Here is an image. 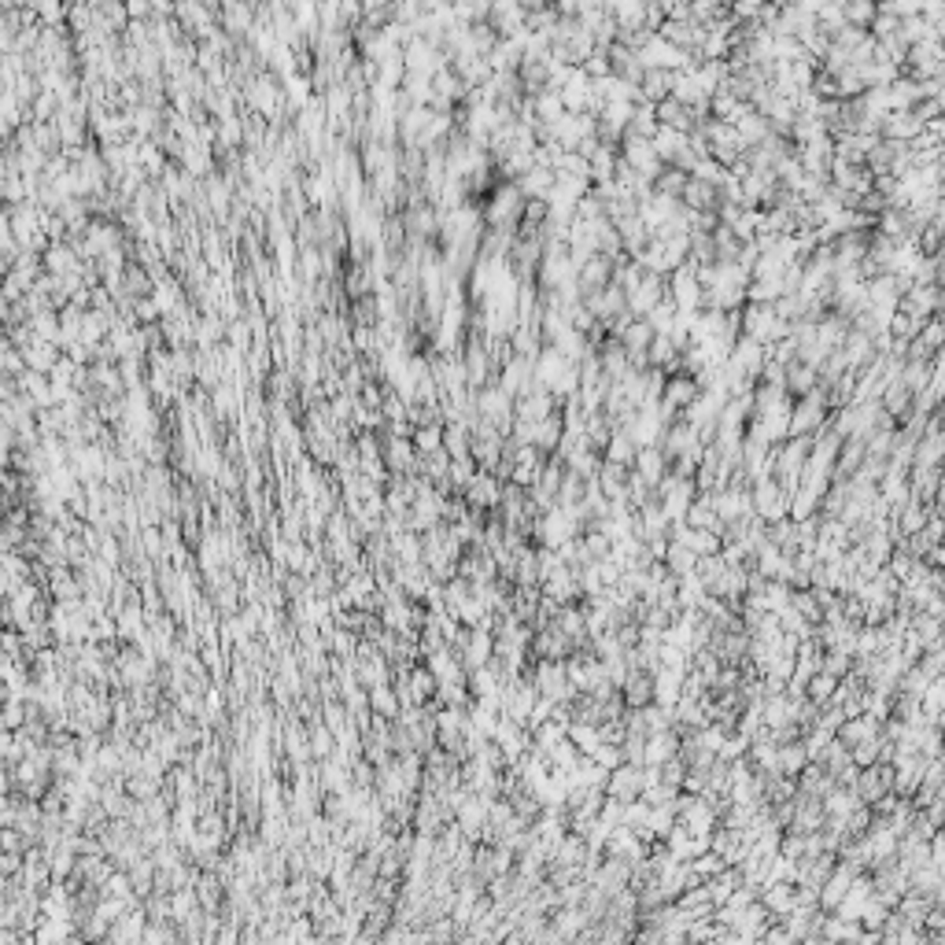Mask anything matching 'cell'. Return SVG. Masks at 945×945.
Instances as JSON below:
<instances>
[{"mask_svg":"<svg viewBox=\"0 0 945 945\" xmlns=\"http://www.w3.org/2000/svg\"><path fill=\"white\" fill-rule=\"evenodd\" d=\"M783 391H787L790 399H805L808 391H817V370L805 366V362H798V359H790V362L783 366Z\"/></svg>","mask_w":945,"mask_h":945,"instance_id":"obj_8","label":"cell"},{"mask_svg":"<svg viewBox=\"0 0 945 945\" xmlns=\"http://www.w3.org/2000/svg\"><path fill=\"white\" fill-rule=\"evenodd\" d=\"M443 443H447V458H454V462L469 458V429H465L462 422H454V425L443 432Z\"/></svg>","mask_w":945,"mask_h":945,"instance_id":"obj_19","label":"cell"},{"mask_svg":"<svg viewBox=\"0 0 945 945\" xmlns=\"http://www.w3.org/2000/svg\"><path fill=\"white\" fill-rule=\"evenodd\" d=\"M661 562H665V569H668L672 576H676V580H684V576H691V573H695V562H698V558H695L687 547H680V544H668V551H665V558H661Z\"/></svg>","mask_w":945,"mask_h":945,"instance_id":"obj_16","label":"cell"},{"mask_svg":"<svg viewBox=\"0 0 945 945\" xmlns=\"http://www.w3.org/2000/svg\"><path fill=\"white\" fill-rule=\"evenodd\" d=\"M828 402L820 391H808L805 399H794L790 407V422H787V436H817L828 425Z\"/></svg>","mask_w":945,"mask_h":945,"instance_id":"obj_1","label":"cell"},{"mask_svg":"<svg viewBox=\"0 0 945 945\" xmlns=\"http://www.w3.org/2000/svg\"><path fill=\"white\" fill-rule=\"evenodd\" d=\"M639 477L650 484V488H657L661 481H665V472H668V462H665V454H661V447H639V454H635V465H632Z\"/></svg>","mask_w":945,"mask_h":945,"instance_id":"obj_10","label":"cell"},{"mask_svg":"<svg viewBox=\"0 0 945 945\" xmlns=\"http://www.w3.org/2000/svg\"><path fill=\"white\" fill-rule=\"evenodd\" d=\"M672 93V71H661V66H646L639 78V97L643 104H661Z\"/></svg>","mask_w":945,"mask_h":945,"instance_id":"obj_9","label":"cell"},{"mask_svg":"<svg viewBox=\"0 0 945 945\" xmlns=\"http://www.w3.org/2000/svg\"><path fill=\"white\" fill-rule=\"evenodd\" d=\"M835 687H838V680L835 676H828V672H817V676H808V684H805V702L808 706H828L831 702V695H835Z\"/></svg>","mask_w":945,"mask_h":945,"instance_id":"obj_14","label":"cell"},{"mask_svg":"<svg viewBox=\"0 0 945 945\" xmlns=\"http://www.w3.org/2000/svg\"><path fill=\"white\" fill-rule=\"evenodd\" d=\"M554 188V170H544V167H532L521 181H517V192L524 199H547Z\"/></svg>","mask_w":945,"mask_h":945,"instance_id":"obj_12","label":"cell"},{"mask_svg":"<svg viewBox=\"0 0 945 945\" xmlns=\"http://www.w3.org/2000/svg\"><path fill=\"white\" fill-rule=\"evenodd\" d=\"M643 787H646V779H643V765H621V768L610 772V779H605V798H614V801L628 805V801L643 798Z\"/></svg>","mask_w":945,"mask_h":945,"instance_id":"obj_3","label":"cell"},{"mask_svg":"<svg viewBox=\"0 0 945 945\" xmlns=\"http://www.w3.org/2000/svg\"><path fill=\"white\" fill-rule=\"evenodd\" d=\"M761 941H765V945H798V941H794V938H790V934H787L779 923H772V927L761 934Z\"/></svg>","mask_w":945,"mask_h":945,"instance_id":"obj_22","label":"cell"},{"mask_svg":"<svg viewBox=\"0 0 945 945\" xmlns=\"http://www.w3.org/2000/svg\"><path fill=\"white\" fill-rule=\"evenodd\" d=\"M625 133H632V137H643V141H654V133H657V115H654V104H635V111H632V122H628V129Z\"/></svg>","mask_w":945,"mask_h":945,"instance_id":"obj_15","label":"cell"},{"mask_svg":"<svg viewBox=\"0 0 945 945\" xmlns=\"http://www.w3.org/2000/svg\"><path fill=\"white\" fill-rule=\"evenodd\" d=\"M621 702L625 709H643L654 702V676L650 672H639V668H628V676L621 680Z\"/></svg>","mask_w":945,"mask_h":945,"instance_id":"obj_5","label":"cell"},{"mask_svg":"<svg viewBox=\"0 0 945 945\" xmlns=\"http://www.w3.org/2000/svg\"><path fill=\"white\" fill-rule=\"evenodd\" d=\"M440 443H443V429L440 425H432V429H425V432H418V447L425 451V454H432V451H440Z\"/></svg>","mask_w":945,"mask_h":945,"instance_id":"obj_21","label":"cell"},{"mask_svg":"<svg viewBox=\"0 0 945 945\" xmlns=\"http://www.w3.org/2000/svg\"><path fill=\"white\" fill-rule=\"evenodd\" d=\"M499 499H503V484L492 477V472H484V469H477L472 472V481H469V488H465V506H472V510H495L499 506Z\"/></svg>","mask_w":945,"mask_h":945,"instance_id":"obj_4","label":"cell"},{"mask_svg":"<svg viewBox=\"0 0 945 945\" xmlns=\"http://www.w3.org/2000/svg\"><path fill=\"white\" fill-rule=\"evenodd\" d=\"M657 779H661L665 787H672V790H680V787L687 783V765H684L680 757H672V761H665V765L657 768Z\"/></svg>","mask_w":945,"mask_h":945,"instance_id":"obj_20","label":"cell"},{"mask_svg":"<svg viewBox=\"0 0 945 945\" xmlns=\"http://www.w3.org/2000/svg\"><path fill=\"white\" fill-rule=\"evenodd\" d=\"M835 853H820V857H805V860H798L794 864V887H801V890H813L817 898H820V887L828 883V875L835 871Z\"/></svg>","mask_w":945,"mask_h":945,"instance_id":"obj_2","label":"cell"},{"mask_svg":"<svg viewBox=\"0 0 945 945\" xmlns=\"http://www.w3.org/2000/svg\"><path fill=\"white\" fill-rule=\"evenodd\" d=\"M680 750V735L676 731H661V735H646V747H643V765L646 768H661L665 761H672Z\"/></svg>","mask_w":945,"mask_h":945,"instance_id":"obj_6","label":"cell"},{"mask_svg":"<svg viewBox=\"0 0 945 945\" xmlns=\"http://www.w3.org/2000/svg\"><path fill=\"white\" fill-rule=\"evenodd\" d=\"M635 454H639V447H635V440H632L628 432H614L610 443H605V451H602L605 462H614V465H621V469H632V465H635Z\"/></svg>","mask_w":945,"mask_h":945,"instance_id":"obj_13","label":"cell"},{"mask_svg":"<svg viewBox=\"0 0 945 945\" xmlns=\"http://www.w3.org/2000/svg\"><path fill=\"white\" fill-rule=\"evenodd\" d=\"M808 765V757H805V747H801V738L798 742H783V747H776V772L783 776V779H798V772Z\"/></svg>","mask_w":945,"mask_h":945,"instance_id":"obj_11","label":"cell"},{"mask_svg":"<svg viewBox=\"0 0 945 945\" xmlns=\"http://www.w3.org/2000/svg\"><path fill=\"white\" fill-rule=\"evenodd\" d=\"M757 901L765 905V912L779 923L783 916H790V909H794V883H765L761 890H757Z\"/></svg>","mask_w":945,"mask_h":945,"instance_id":"obj_7","label":"cell"},{"mask_svg":"<svg viewBox=\"0 0 945 945\" xmlns=\"http://www.w3.org/2000/svg\"><path fill=\"white\" fill-rule=\"evenodd\" d=\"M687 868H691V875H695V883H709L713 875H720L727 864H724L713 849H706V853H698L695 860H687Z\"/></svg>","mask_w":945,"mask_h":945,"instance_id":"obj_17","label":"cell"},{"mask_svg":"<svg viewBox=\"0 0 945 945\" xmlns=\"http://www.w3.org/2000/svg\"><path fill=\"white\" fill-rule=\"evenodd\" d=\"M687 178H691V174H684V170H672V167H665V170L657 174V181H654V192H657V196H665V199H680V192H684Z\"/></svg>","mask_w":945,"mask_h":945,"instance_id":"obj_18","label":"cell"}]
</instances>
